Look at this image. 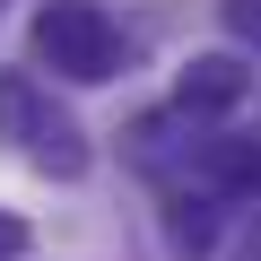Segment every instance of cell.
I'll use <instances>...</instances> for the list:
<instances>
[{
  "mask_svg": "<svg viewBox=\"0 0 261 261\" xmlns=\"http://www.w3.org/2000/svg\"><path fill=\"white\" fill-rule=\"evenodd\" d=\"M200 174L218 192H261V140H200Z\"/></svg>",
  "mask_w": 261,
  "mask_h": 261,
  "instance_id": "277c9868",
  "label": "cell"
},
{
  "mask_svg": "<svg viewBox=\"0 0 261 261\" xmlns=\"http://www.w3.org/2000/svg\"><path fill=\"white\" fill-rule=\"evenodd\" d=\"M0 130H9V140H27V157H35L44 174H87V140H79V122L53 113V105L35 96L27 70L0 79Z\"/></svg>",
  "mask_w": 261,
  "mask_h": 261,
  "instance_id": "7a4b0ae2",
  "label": "cell"
},
{
  "mask_svg": "<svg viewBox=\"0 0 261 261\" xmlns=\"http://www.w3.org/2000/svg\"><path fill=\"white\" fill-rule=\"evenodd\" d=\"M174 105H183V113H226V105H244V61H235V53H200V61L174 79Z\"/></svg>",
  "mask_w": 261,
  "mask_h": 261,
  "instance_id": "3957f363",
  "label": "cell"
},
{
  "mask_svg": "<svg viewBox=\"0 0 261 261\" xmlns=\"http://www.w3.org/2000/svg\"><path fill=\"white\" fill-rule=\"evenodd\" d=\"M226 27H235L244 44H261V0H226Z\"/></svg>",
  "mask_w": 261,
  "mask_h": 261,
  "instance_id": "5b68a950",
  "label": "cell"
},
{
  "mask_svg": "<svg viewBox=\"0 0 261 261\" xmlns=\"http://www.w3.org/2000/svg\"><path fill=\"white\" fill-rule=\"evenodd\" d=\"M18 252H27V226H18L9 209H0V261H18Z\"/></svg>",
  "mask_w": 261,
  "mask_h": 261,
  "instance_id": "8992f818",
  "label": "cell"
},
{
  "mask_svg": "<svg viewBox=\"0 0 261 261\" xmlns=\"http://www.w3.org/2000/svg\"><path fill=\"white\" fill-rule=\"evenodd\" d=\"M35 61L61 70V79H79V87L113 79V18L96 0H44L35 9Z\"/></svg>",
  "mask_w": 261,
  "mask_h": 261,
  "instance_id": "6da1fadb",
  "label": "cell"
}]
</instances>
